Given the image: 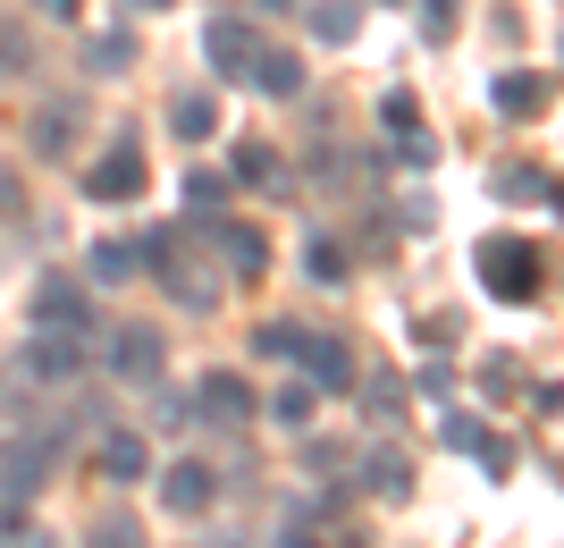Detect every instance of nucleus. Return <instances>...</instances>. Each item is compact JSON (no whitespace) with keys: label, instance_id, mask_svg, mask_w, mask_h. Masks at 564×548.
<instances>
[{"label":"nucleus","instance_id":"f257e3e1","mask_svg":"<svg viewBox=\"0 0 564 548\" xmlns=\"http://www.w3.org/2000/svg\"><path fill=\"white\" fill-rule=\"evenodd\" d=\"M471 262H480V287H489L497 304H540L547 296V254L531 237H480Z\"/></svg>","mask_w":564,"mask_h":548},{"label":"nucleus","instance_id":"e433bc0d","mask_svg":"<svg viewBox=\"0 0 564 548\" xmlns=\"http://www.w3.org/2000/svg\"><path fill=\"white\" fill-rule=\"evenodd\" d=\"M34 18H51V25H76V18H85V0H34Z\"/></svg>","mask_w":564,"mask_h":548},{"label":"nucleus","instance_id":"473e14b6","mask_svg":"<svg viewBox=\"0 0 564 548\" xmlns=\"http://www.w3.org/2000/svg\"><path fill=\"white\" fill-rule=\"evenodd\" d=\"M514 380H522V363H514V355H489V363H480V388H489V397H506Z\"/></svg>","mask_w":564,"mask_h":548},{"label":"nucleus","instance_id":"a878e982","mask_svg":"<svg viewBox=\"0 0 564 548\" xmlns=\"http://www.w3.org/2000/svg\"><path fill=\"white\" fill-rule=\"evenodd\" d=\"M413 25H422V43H455V25H464V0H413Z\"/></svg>","mask_w":564,"mask_h":548},{"label":"nucleus","instance_id":"2eb2a0df","mask_svg":"<svg viewBox=\"0 0 564 548\" xmlns=\"http://www.w3.org/2000/svg\"><path fill=\"white\" fill-rule=\"evenodd\" d=\"M85 279H94V287L143 279V270H135V237H94V245H85Z\"/></svg>","mask_w":564,"mask_h":548},{"label":"nucleus","instance_id":"c85d7f7f","mask_svg":"<svg viewBox=\"0 0 564 548\" xmlns=\"http://www.w3.org/2000/svg\"><path fill=\"white\" fill-rule=\"evenodd\" d=\"M438 439H447L455 455H480V448H489V422H480V413H464V406H455V413H447V430H438Z\"/></svg>","mask_w":564,"mask_h":548},{"label":"nucleus","instance_id":"0eeeda50","mask_svg":"<svg viewBox=\"0 0 564 548\" xmlns=\"http://www.w3.org/2000/svg\"><path fill=\"white\" fill-rule=\"evenodd\" d=\"M34 330H85L94 337V296H85L68 270H51V279L34 287Z\"/></svg>","mask_w":564,"mask_h":548},{"label":"nucleus","instance_id":"bb28decb","mask_svg":"<svg viewBox=\"0 0 564 548\" xmlns=\"http://www.w3.org/2000/svg\"><path fill=\"white\" fill-rule=\"evenodd\" d=\"M85 548H152V540H143L135 515H94V524H85Z\"/></svg>","mask_w":564,"mask_h":548},{"label":"nucleus","instance_id":"ddd939ff","mask_svg":"<svg viewBox=\"0 0 564 548\" xmlns=\"http://www.w3.org/2000/svg\"><path fill=\"white\" fill-rule=\"evenodd\" d=\"M76 127H85V110H76V101H43V110L25 119L34 161H68V152H76Z\"/></svg>","mask_w":564,"mask_h":548},{"label":"nucleus","instance_id":"5701e85b","mask_svg":"<svg viewBox=\"0 0 564 548\" xmlns=\"http://www.w3.org/2000/svg\"><path fill=\"white\" fill-rule=\"evenodd\" d=\"M489 186L506 194V203H547V194H556V178H547V169H531V161H506Z\"/></svg>","mask_w":564,"mask_h":548},{"label":"nucleus","instance_id":"39448f33","mask_svg":"<svg viewBox=\"0 0 564 548\" xmlns=\"http://www.w3.org/2000/svg\"><path fill=\"white\" fill-rule=\"evenodd\" d=\"M212 498H219V473L203 464V455H177V464H161V506L169 515H212Z\"/></svg>","mask_w":564,"mask_h":548},{"label":"nucleus","instance_id":"6ab92c4d","mask_svg":"<svg viewBox=\"0 0 564 548\" xmlns=\"http://www.w3.org/2000/svg\"><path fill=\"white\" fill-rule=\"evenodd\" d=\"M362 490H371V498H413V464H404V448H371V455H362Z\"/></svg>","mask_w":564,"mask_h":548},{"label":"nucleus","instance_id":"c9c22d12","mask_svg":"<svg viewBox=\"0 0 564 548\" xmlns=\"http://www.w3.org/2000/svg\"><path fill=\"white\" fill-rule=\"evenodd\" d=\"M25 212V194H18V169H0V228Z\"/></svg>","mask_w":564,"mask_h":548},{"label":"nucleus","instance_id":"1a4fd4ad","mask_svg":"<svg viewBox=\"0 0 564 548\" xmlns=\"http://www.w3.org/2000/svg\"><path fill=\"white\" fill-rule=\"evenodd\" d=\"M295 363H304V380L329 388V397H337V388H354V346L337 330H304V337H295Z\"/></svg>","mask_w":564,"mask_h":548},{"label":"nucleus","instance_id":"7ed1b4c3","mask_svg":"<svg viewBox=\"0 0 564 548\" xmlns=\"http://www.w3.org/2000/svg\"><path fill=\"white\" fill-rule=\"evenodd\" d=\"M101 363H110V380H127V388H152V380L169 372V337L152 330V321H127V330H110Z\"/></svg>","mask_w":564,"mask_h":548},{"label":"nucleus","instance_id":"f8f14e48","mask_svg":"<svg viewBox=\"0 0 564 548\" xmlns=\"http://www.w3.org/2000/svg\"><path fill=\"white\" fill-rule=\"evenodd\" d=\"M489 101H497V119H540V110H547V101H556V85H547V76L540 68H506V76H497V85H489Z\"/></svg>","mask_w":564,"mask_h":548},{"label":"nucleus","instance_id":"393cba45","mask_svg":"<svg viewBox=\"0 0 564 548\" xmlns=\"http://www.w3.org/2000/svg\"><path fill=\"white\" fill-rule=\"evenodd\" d=\"M304 279L312 287H346L354 279V270H346V245H337V237H312L304 245Z\"/></svg>","mask_w":564,"mask_h":548},{"label":"nucleus","instance_id":"20e7f679","mask_svg":"<svg viewBox=\"0 0 564 548\" xmlns=\"http://www.w3.org/2000/svg\"><path fill=\"white\" fill-rule=\"evenodd\" d=\"M85 363H94V346H85V330H43L34 346H25V380L34 388H68V380H85Z\"/></svg>","mask_w":564,"mask_h":548},{"label":"nucleus","instance_id":"4468645a","mask_svg":"<svg viewBox=\"0 0 564 548\" xmlns=\"http://www.w3.org/2000/svg\"><path fill=\"white\" fill-rule=\"evenodd\" d=\"M219 127H228V110H219L212 85H186V94L169 101V136H186V143H212Z\"/></svg>","mask_w":564,"mask_h":548},{"label":"nucleus","instance_id":"ea45409f","mask_svg":"<svg viewBox=\"0 0 564 548\" xmlns=\"http://www.w3.org/2000/svg\"><path fill=\"white\" fill-rule=\"evenodd\" d=\"M295 9H304V0H261V18H295Z\"/></svg>","mask_w":564,"mask_h":548},{"label":"nucleus","instance_id":"b1692460","mask_svg":"<svg viewBox=\"0 0 564 548\" xmlns=\"http://www.w3.org/2000/svg\"><path fill=\"white\" fill-rule=\"evenodd\" d=\"M34 76V34L18 18H0V85H25Z\"/></svg>","mask_w":564,"mask_h":548},{"label":"nucleus","instance_id":"79ce46f5","mask_svg":"<svg viewBox=\"0 0 564 548\" xmlns=\"http://www.w3.org/2000/svg\"><path fill=\"white\" fill-rule=\"evenodd\" d=\"M388 9H404V0H388Z\"/></svg>","mask_w":564,"mask_h":548},{"label":"nucleus","instance_id":"4be33fe9","mask_svg":"<svg viewBox=\"0 0 564 548\" xmlns=\"http://www.w3.org/2000/svg\"><path fill=\"white\" fill-rule=\"evenodd\" d=\"M228 186H286V169L270 143H236V161H228Z\"/></svg>","mask_w":564,"mask_h":548},{"label":"nucleus","instance_id":"423d86ee","mask_svg":"<svg viewBox=\"0 0 564 548\" xmlns=\"http://www.w3.org/2000/svg\"><path fill=\"white\" fill-rule=\"evenodd\" d=\"M253 380H245V372H203V388H194V413H203V422H219V430H245L253 422Z\"/></svg>","mask_w":564,"mask_h":548},{"label":"nucleus","instance_id":"72a5a7b5","mask_svg":"<svg viewBox=\"0 0 564 548\" xmlns=\"http://www.w3.org/2000/svg\"><path fill=\"white\" fill-rule=\"evenodd\" d=\"M186 413H194V397H177V388H161V397H152V422H161V430H177Z\"/></svg>","mask_w":564,"mask_h":548},{"label":"nucleus","instance_id":"58836bf2","mask_svg":"<svg viewBox=\"0 0 564 548\" xmlns=\"http://www.w3.org/2000/svg\"><path fill=\"white\" fill-rule=\"evenodd\" d=\"M279 548H312V531H304V524H286V531H279Z\"/></svg>","mask_w":564,"mask_h":548},{"label":"nucleus","instance_id":"6e6552de","mask_svg":"<svg viewBox=\"0 0 564 548\" xmlns=\"http://www.w3.org/2000/svg\"><path fill=\"white\" fill-rule=\"evenodd\" d=\"M253 51H261V25L253 18H212V25H203V60H212V76H236V85H245Z\"/></svg>","mask_w":564,"mask_h":548},{"label":"nucleus","instance_id":"4c0bfd02","mask_svg":"<svg viewBox=\"0 0 564 548\" xmlns=\"http://www.w3.org/2000/svg\"><path fill=\"white\" fill-rule=\"evenodd\" d=\"M422 388H430V397H447V388H455V372H447V355H430V363H422Z\"/></svg>","mask_w":564,"mask_h":548},{"label":"nucleus","instance_id":"7c9ffc66","mask_svg":"<svg viewBox=\"0 0 564 548\" xmlns=\"http://www.w3.org/2000/svg\"><path fill=\"white\" fill-rule=\"evenodd\" d=\"M362 413H371V422H397L404 413V380H362Z\"/></svg>","mask_w":564,"mask_h":548},{"label":"nucleus","instance_id":"f03ea898","mask_svg":"<svg viewBox=\"0 0 564 548\" xmlns=\"http://www.w3.org/2000/svg\"><path fill=\"white\" fill-rule=\"evenodd\" d=\"M143 186H152V169H143V143H135V127H127V136L85 169V203H143Z\"/></svg>","mask_w":564,"mask_h":548},{"label":"nucleus","instance_id":"9d476101","mask_svg":"<svg viewBox=\"0 0 564 548\" xmlns=\"http://www.w3.org/2000/svg\"><path fill=\"white\" fill-rule=\"evenodd\" d=\"M94 473H101V481H118V490L152 481V439H143V430H101V448H94Z\"/></svg>","mask_w":564,"mask_h":548},{"label":"nucleus","instance_id":"cd10ccee","mask_svg":"<svg viewBox=\"0 0 564 548\" xmlns=\"http://www.w3.org/2000/svg\"><path fill=\"white\" fill-rule=\"evenodd\" d=\"M295 337H304V321H261V330H253V355L295 363Z\"/></svg>","mask_w":564,"mask_h":548},{"label":"nucleus","instance_id":"a211bd4d","mask_svg":"<svg viewBox=\"0 0 564 548\" xmlns=\"http://www.w3.org/2000/svg\"><path fill=\"white\" fill-rule=\"evenodd\" d=\"M127 68H135V34H127V25L85 34V76H101V85H110V76H127Z\"/></svg>","mask_w":564,"mask_h":548},{"label":"nucleus","instance_id":"2f4dec72","mask_svg":"<svg viewBox=\"0 0 564 548\" xmlns=\"http://www.w3.org/2000/svg\"><path fill=\"white\" fill-rule=\"evenodd\" d=\"M388 143H397V152H404L413 169H430V161H438V136H430V127H404V136H388Z\"/></svg>","mask_w":564,"mask_h":548},{"label":"nucleus","instance_id":"f704fd0d","mask_svg":"<svg viewBox=\"0 0 564 548\" xmlns=\"http://www.w3.org/2000/svg\"><path fill=\"white\" fill-rule=\"evenodd\" d=\"M422 346H430V355H447V346H455V321H447V312H430V321H422Z\"/></svg>","mask_w":564,"mask_h":548},{"label":"nucleus","instance_id":"dca6fc26","mask_svg":"<svg viewBox=\"0 0 564 548\" xmlns=\"http://www.w3.org/2000/svg\"><path fill=\"white\" fill-rule=\"evenodd\" d=\"M245 85H261L270 101H295V94H304V60H295V51H253Z\"/></svg>","mask_w":564,"mask_h":548},{"label":"nucleus","instance_id":"f3484780","mask_svg":"<svg viewBox=\"0 0 564 548\" xmlns=\"http://www.w3.org/2000/svg\"><path fill=\"white\" fill-rule=\"evenodd\" d=\"M304 25H312V43L346 51L354 34H362V0H312V9H304Z\"/></svg>","mask_w":564,"mask_h":548},{"label":"nucleus","instance_id":"aec40b11","mask_svg":"<svg viewBox=\"0 0 564 548\" xmlns=\"http://www.w3.org/2000/svg\"><path fill=\"white\" fill-rule=\"evenodd\" d=\"M177 194H186V219H194V228H212L219 203H228V178H219V169H186V186H177Z\"/></svg>","mask_w":564,"mask_h":548},{"label":"nucleus","instance_id":"412c9836","mask_svg":"<svg viewBox=\"0 0 564 548\" xmlns=\"http://www.w3.org/2000/svg\"><path fill=\"white\" fill-rule=\"evenodd\" d=\"M261 406H270V422H279V430H312V413H321V388H312V380H286L279 397H261Z\"/></svg>","mask_w":564,"mask_h":548},{"label":"nucleus","instance_id":"9b49d317","mask_svg":"<svg viewBox=\"0 0 564 548\" xmlns=\"http://www.w3.org/2000/svg\"><path fill=\"white\" fill-rule=\"evenodd\" d=\"M212 245H219V262H228V279H261L270 270V237H261L253 219H212Z\"/></svg>","mask_w":564,"mask_h":548},{"label":"nucleus","instance_id":"a19ab883","mask_svg":"<svg viewBox=\"0 0 564 548\" xmlns=\"http://www.w3.org/2000/svg\"><path fill=\"white\" fill-rule=\"evenodd\" d=\"M135 9H152V18H161V9H177V0H135Z\"/></svg>","mask_w":564,"mask_h":548},{"label":"nucleus","instance_id":"c756f323","mask_svg":"<svg viewBox=\"0 0 564 548\" xmlns=\"http://www.w3.org/2000/svg\"><path fill=\"white\" fill-rule=\"evenodd\" d=\"M379 127H388V136H404V127H422V101L404 94V85H388V94H379Z\"/></svg>","mask_w":564,"mask_h":548}]
</instances>
